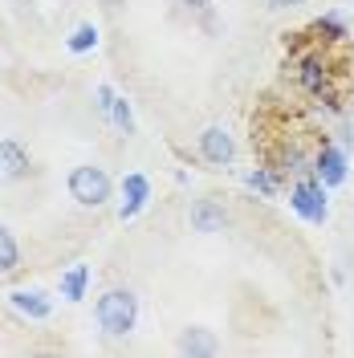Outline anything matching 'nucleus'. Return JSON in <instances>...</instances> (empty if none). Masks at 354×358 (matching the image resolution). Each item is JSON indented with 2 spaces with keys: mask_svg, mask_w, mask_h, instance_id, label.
Here are the masks:
<instances>
[{
  "mask_svg": "<svg viewBox=\"0 0 354 358\" xmlns=\"http://www.w3.org/2000/svg\"><path fill=\"white\" fill-rule=\"evenodd\" d=\"M94 317H98V330L111 338H122L134 330L139 322V297L131 289H106L94 306Z\"/></svg>",
  "mask_w": 354,
  "mask_h": 358,
  "instance_id": "nucleus-1",
  "label": "nucleus"
},
{
  "mask_svg": "<svg viewBox=\"0 0 354 358\" xmlns=\"http://www.w3.org/2000/svg\"><path fill=\"white\" fill-rule=\"evenodd\" d=\"M297 82L306 94H313L322 106H330L334 114L342 110L338 106V90H334V78H330V66H326V57L322 53H306L302 62H297Z\"/></svg>",
  "mask_w": 354,
  "mask_h": 358,
  "instance_id": "nucleus-2",
  "label": "nucleus"
},
{
  "mask_svg": "<svg viewBox=\"0 0 354 358\" xmlns=\"http://www.w3.org/2000/svg\"><path fill=\"white\" fill-rule=\"evenodd\" d=\"M111 176L98 167V163H82V167H73L69 171V196L82 203V208H102V203L111 200Z\"/></svg>",
  "mask_w": 354,
  "mask_h": 358,
  "instance_id": "nucleus-3",
  "label": "nucleus"
},
{
  "mask_svg": "<svg viewBox=\"0 0 354 358\" xmlns=\"http://www.w3.org/2000/svg\"><path fill=\"white\" fill-rule=\"evenodd\" d=\"M289 208H293L302 220L326 224V216H330V203H326V183L313 176V171L306 179H297V183H293V192H289Z\"/></svg>",
  "mask_w": 354,
  "mask_h": 358,
  "instance_id": "nucleus-4",
  "label": "nucleus"
},
{
  "mask_svg": "<svg viewBox=\"0 0 354 358\" xmlns=\"http://www.w3.org/2000/svg\"><path fill=\"white\" fill-rule=\"evenodd\" d=\"M199 155L208 159L212 167H224L236 155V143H232V134L224 131V127H208V131L199 134Z\"/></svg>",
  "mask_w": 354,
  "mask_h": 358,
  "instance_id": "nucleus-5",
  "label": "nucleus"
},
{
  "mask_svg": "<svg viewBox=\"0 0 354 358\" xmlns=\"http://www.w3.org/2000/svg\"><path fill=\"white\" fill-rule=\"evenodd\" d=\"M313 176L322 179L326 187H338L342 179H346V147H322L318 155H313Z\"/></svg>",
  "mask_w": 354,
  "mask_h": 358,
  "instance_id": "nucleus-6",
  "label": "nucleus"
},
{
  "mask_svg": "<svg viewBox=\"0 0 354 358\" xmlns=\"http://www.w3.org/2000/svg\"><path fill=\"white\" fill-rule=\"evenodd\" d=\"M147 200H151V183H147V176L131 171V176L122 179V203H118V216H122V220H134V216L147 208Z\"/></svg>",
  "mask_w": 354,
  "mask_h": 358,
  "instance_id": "nucleus-7",
  "label": "nucleus"
},
{
  "mask_svg": "<svg viewBox=\"0 0 354 358\" xmlns=\"http://www.w3.org/2000/svg\"><path fill=\"white\" fill-rule=\"evenodd\" d=\"M220 350V342L212 330H204V326H192V330H183L179 334V355H192V358H208Z\"/></svg>",
  "mask_w": 354,
  "mask_h": 358,
  "instance_id": "nucleus-8",
  "label": "nucleus"
},
{
  "mask_svg": "<svg viewBox=\"0 0 354 358\" xmlns=\"http://www.w3.org/2000/svg\"><path fill=\"white\" fill-rule=\"evenodd\" d=\"M8 301H13L17 313L33 317V322H45V317L53 313V306H49V297H45L41 289H17V293H8Z\"/></svg>",
  "mask_w": 354,
  "mask_h": 358,
  "instance_id": "nucleus-9",
  "label": "nucleus"
},
{
  "mask_svg": "<svg viewBox=\"0 0 354 358\" xmlns=\"http://www.w3.org/2000/svg\"><path fill=\"white\" fill-rule=\"evenodd\" d=\"M224 224H228V212H224V203H216V200H199V203H192V228H196V232H220Z\"/></svg>",
  "mask_w": 354,
  "mask_h": 358,
  "instance_id": "nucleus-10",
  "label": "nucleus"
},
{
  "mask_svg": "<svg viewBox=\"0 0 354 358\" xmlns=\"http://www.w3.org/2000/svg\"><path fill=\"white\" fill-rule=\"evenodd\" d=\"M29 171V151H24L17 138H0V176L21 179Z\"/></svg>",
  "mask_w": 354,
  "mask_h": 358,
  "instance_id": "nucleus-11",
  "label": "nucleus"
},
{
  "mask_svg": "<svg viewBox=\"0 0 354 358\" xmlns=\"http://www.w3.org/2000/svg\"><path fill=\"white\" fill-rule=\"evenodd\" d=\"M90 289V265H69L62 273V297L66 301H82Z\"/></svg>",
  "mask_w": 354,
  "mask_h": 358,
  "instance_id": "nucleus-12",
  "label": "nucleus"
},
{
  "mask_svg": "<svg viewBox=\"0 0 354 358\" xmlns=\"http://www.w3.org/2000/svg\"><path fill=\"white\" fill-rule=\"evenodd\" d=\"M273 171H277V176H285V171H293V176H306V171H313V163L306 159V151H302V147H281V151H277V163H273Z\"/></svg>",
  "mask_w": 354,
  "mask_h": 358,
  "instance_id": "nucleus-13",
  "label": "nucleus"
},
{
  "mask_svg": "<svg viewBox=\"0 0 354 358\" xmlns=\"http://www.w3.org/2000/svg\"><path fill=\"white\" fill-rule=\"evenodd\" d=\"M21 265V248H17V236L0 224V277L4 273H13V268Z\"/></svg>",
  "mask_w": 354,
  "mask_h": 358,
  "instance_id": "nucleus-14",
  "label": "nucleus"
},
{
  "mask_svg": "<svg viewBox=\"0 0 354 358\" xmlns=\"http://www.w3.org/2000/svg\"><path fill=\"white\" fill-rule=\"evenodd\" d=\"M106 122H111L114 131H122V134H134V110H131V102L114 94V102H111V114H106Z\"/></svg>",
  "mask_w": 354,
  "mask_h": 358,
  "instance_id": "nucleus-15",
  "label": "nucleus"
},
{
  "mask_svg": "<svg viewBox=\"0 0 354 358\" xmlns=\"http://www.w3.org/2000/svg\"><path fill=\"white\" fill-rule=\"evenodd\" d=\"M244 183L253 187V192H261V196H277V187H281V176L273 171V167H257V171H248Z\"/></svg>",
  "mask_w": 354,
  "mask_h": 358,
  "instance_id": "nucleus-16",
  "label": "nucleus"
},
{
  "mask_svg": "<svg viewBox=\"0 0 354 358\" xmlns=\"http://www.w3.org/2000/svg\"><path fill=\"white\" fill-rule=\"evenodd\" d=\"M313 29H318L326 41H346V17H342V13H322V17L313 21Z\"/></svg>",
  "mask_w": 354,
  "mask_h": 358,
  "instance_id": "nucleus-17",
  "label": "nucleus"
},
{
  "mask_svg": "<svg viewBox=\"0 0 354 358\" xmlns=\"http://www.w3.org/2000/svg\"><path fill=\"white\" fill-rule=\"evenodd\" d=\"M66 45H69V53H90V49L98 45V29H94V24H78Z\"/></svg>",
  "mask_w": 354,
  "mask_h": 358,
  "instance_id": "nucleus-18",
  "label": "nucleus"
},
{
  "mask_svg": "<svg viewBox=\"0 0 354 358\" xmlns=\"http://www.w3.org/2000/svg\"><path fill=\"white\" fill-rule=\"evenodd\" d=\"M94 98H98V102H94V106H98V114L106 118V114H111V102H114V90L111 86H98V90H94Z\"/></svg>",
  "mask_w": 354,
  "mask_h": 358,
  "instance_id": "nucleus-19",
  "label": "nucleus"
},
{
  "mask_svg": "<svg viewBox=\"0 0 354 358\" xmlns=\"http://www.w3.org/2000/svg\"><path fill=\"white\" fill-rule=\"evenodd\" d=\"M297 4H306V0H269V8H297Z\"/></svg>",
  "mask_w": 354,
  "mask_h": 358,
  "instance_id": "nucleus-20",
  "label": "nucleus"
},
{
  "mask_svg": "<svg viewBox=\"0 0 354 358\" xmlns=\"http://www.w3.org/2000/svg\"><path fill=\"white\" fill-rule=\"evenodd\" d=\"M183 4H192V8H208L212 0H183Z\"/></svg>",
  "mask_w": 354,
  "mask_h": 358,
  "instance_id": "nucleus-21",
  "label": "nucleus"
}]
</instances>
